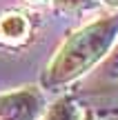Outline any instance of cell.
<instances>
[{"instance_id":"1","label":"cell","mask_w":118,"mask_h":120,"mask_svg":"<svg viewBox=\"0 0 118 120\" xmlns=\"http://www.w3.org/2000/svg\"><path fill=\"white\" fill-rule=\"evenodd\" d=\"M118 38V16H107L78 29L65 40L47 69V85H65L87 73Z\"/></svg>"},{"instance_id":"2","label":"cell","mask_w":118,"mask_h":120,"mask_svg":"<svg viewBox=\"0 0 118 120\" xmlns=\"http://www.w3.org/2000/svg\"><path fill=\"white\" fill-rule=\"evenodd\" d=\"M42 96L36 89H18L0 96V120H36Z\"/></svg>"},{"instance_id":"3","label":"cell","mask_w":118,"mask_h":120,"mask_svg":"<svg viewBox=\"0 0 118 120\" xmlns=\"http://www.w3.org/2000/svg\"><path fill=\"white\" fill-rule=\"evenodd\" d=\"M29 31V22L22 13H7L0 18V38L7 42H20Z\"/></svg>"},{"instance_id":"4","label":"cell","mask_w":118,"mask_h":120,"mask_svg":"<svg viewBox=\"0 0 118 120\" xmlns=\"http://www.w3.org/2000/svg\"><path fill=\"white\" fill-rule=\"evenodd\" d=\"M42 120H78V111L69 100H60L47 111V116Z\"/></svg>"},{"instance_id":"5","label":"cell","mask_w":118,"mask_h":120,"mask_svg":"<svg viewBox=\"0 0 118 120\" xmlns=\"http://www.w3.org/2000/svg\"><path fill=\"white\" fill-rule=\"evenodd\" d=\"M58 9H65V11H71V9H83V7H89L91 0H53Z\"/></svg>"},{"instance_id":"6","label":"cell","mask_w":118,"mask_h":120,"mask_svg":"<svg viewBox=\"0 0 118 120\" xmlns=\"http://www.w3.org/2000/svg\"><path fill=\"white\" fill-rule=\"evenodd\" d=\"M107 69H118V49H116V53L111 56V60H109V67Z\"/></svg>"},{"instance_id":"7","label":"cell","mask_w":118,"mask_h":120,"mask_svg":"<svg viewBox=\"0 0 118 120\" xmlns=\"http://www.w3.org/2000/svg\"><path fill=\"white\" fill-rule=\"evenodd\" d=\"M107 4H111V7H118V0H105Z\"/></svg>"},{"instance_id":"8","label":"cell","mask_w":118,"mask_h":120,"mask_svg":"<svg viewBox=\"0 0 118 120\" xmlns=\"http://www.w3.org/2000/svg\"><path fill=\"white\" fill-rule=\"evenodd\" d=\"M83 120H94V116H91V113H85V118Z\"/></svg>"},{"instance_id":"9","label":"cell","mask_w":118,"mask_h":120,"mask_svg":"<svg viewBox=\"0 0 118 120\" xmlns=\"http://www.w3.org/2000/svg\"><path fill=\"white\" fill-rule=\"evenodd\" d=\"M29 2H34V4H36V2H45V0H29Z\"/></svg>"}]
</instances>
